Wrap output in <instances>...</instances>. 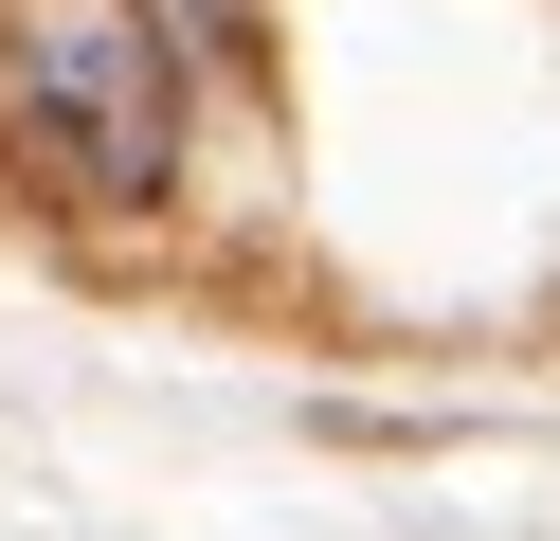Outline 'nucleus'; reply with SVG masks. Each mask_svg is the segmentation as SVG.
Masks as SVG:
<instances>
[{
	"label": "nucleus",
	"mask_w": 560,
	"mask_h": 541,
	"mask_svg": "<svg viewBox=\"0 0 560 541\" xmlns=\"http://www.w3.org/2000/svg\"><path fill=\"white\" fill-rule=\"evenodd\" d=\"M182 19L163 0H0V180L55 216L182 199Z\"/></svg>",
	"instance_id": "f257e3e1"
}]
</instances>
